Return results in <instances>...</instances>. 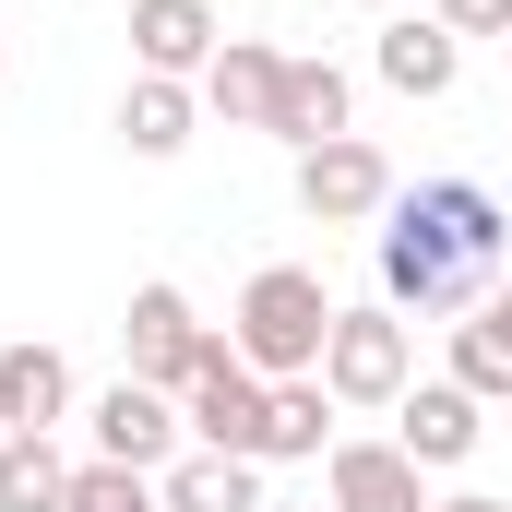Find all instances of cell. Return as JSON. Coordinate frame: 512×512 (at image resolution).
Segmentation results:
<instances>
[{
    "label": "cell",
    "mask_w": 512,
    "mask_h": 512,
    "mask_svg": "<svg viewBox=\"0 0 512 512\" xmlns=\"http://www.w3.org/2000/svg\"><path fill=\"white\" fill-rule=\"evenodd\" d=\"M274 84H286V48H262V36H227V48L203 60V84H191V96H203L215 120L262 131V120H274Z\"/></svg>",
    "instance_id": "obj_13"
},
{
    "label": "cell",
    "mask_w": 512,
    "mask_h": 512,
    "mask_svg": "<svg viewBox=\"0 0 512 512\" xmlns=\"http://www.w3.org/2000/svg\"><path fill=\"white\" fill-rule=\"evenodd\" d=\"M120 346H131V382H155V393H191V370H203V310L155 274V286H131V310H120Z\"/></svg>",
    "instance_id": "obj_6"
},
{
    "label": "cell",
    "mask_w": 512,
    "mask_h": 512,
    "mask_svg": "<svg viewBox=\"0 0 512 512\" xmlns=\"http://www.w3.org/2000/svg\"><path fill=\"white\" fill-rule=\"evenodd\" d=\"M274 143L286 155H310V143H334V131H358V84L334 72V60H286V84H274Z\"/></svg>",
    "instance_id": "obj_12"
},
{
    "label": "cell",
    "mask_w": 512,
    "mask_h": 512,
    "mask_svg": "<svg viewBox=\"0 0 512 512\" xmlns=\"http://www.w3.org/2000/svg\"><path fill=\"white\" fill-rule=\"evenodd\" d=\"M370 72H382L393 96H417V108H441V96L465 84V36H453L441 12H429V24L405 12V24H382V48H370Z\"/></svg>",
    "instance_id": "obj_11"
},
{
    "label": "cell",
    "mask_w": 512,
    "mask_h": 512,
    "mask_svg": "<svg viewBox=\"0 0 512 512\" xmlns=\"http://www.w3.org/2000/svg\"><path fill=\"white\" fill-rule=\"evenodd\" d=\"M155 501L167 512H262V465L251 453H179L155 477Z\"/></svg>",
    "instance_id": "obj_16"
},
{
    "label": "cell",
    "mask_w": 512,
    "mask_h": 512,
    "mask_svg": "<svg viewBox=\"0 0 512 512\" xmlns=\"http://www.w3.org/2000/svg\"><path fill=\"white\" fill-rule=\"evenodd\" d=\"M453 36H512V0H441Z\"/></svg>",
    "instance_id": "obj_21"
},
{
    "label": "cell",
    "mask_w": 512,
    "mask_h": 512,
    "mask_svg": "<svg viewBox=\"0 0 512 512\" xmlns=\"http://www.w3.org/2000/svg\"><path fill=\"white\" fill-rule=\"evenodd\" d=\"M441 382H465L477 405H512V322L465 310V322H453V370H441Z\"/></svg>",
    "instance_id": "obj_19"
},
{
    "label": "cell",
    "mask_w": 512,
    "mask_h": 512,
    "mask_svg": "<svg viewBox=\"0 0 512 512\" xmlns=\"http://www.w3.org/2000/svg\"><path fill=\"white\" fill-rule=\"evenodd\" d=\"M322 334H334V298H322V274H310V262H262L251 286H239L227 346L251 358L262 382H310V370H322Z\"/></svg>",
    "instance_id": "obj_2"
},
{
    "label": "cell",
    "mask_w": 512,
    "mask_h": 512,
    "mask_svg": "<svg viewBox=\"0 0 512 512\" xmlns=\"http://www.w3.org/2000/svg\"><path fill=\"white\" fill-rule=\"evenodd\" d=\"M417 382V334H405V310H334V334H322V393L334 405H405Z\"/></svg>",
    "instance_id": "obj_3"
},
{
    "label": "cell",
    "mask_w": 512,
    "mask_h": 512,
    "mask_svg": "<svg viewBox=\"0 0 512 512\" xmlns=\"http://www.w3.org/2000/svg\"><path fill=\"white\" fill-rule=\"evenodd\" d=\"M72 417V358L60 346H0V429H60Z\"/></svg>",
    "instance_id": "obj_14"
},
{
    "label": "cell",
    "mask_w": 512,
    "mask_h": 512,
    "mask_svg": "<svg viewBox=\"0 0 512 512\" xmlns=\"http://www.w3.org/2000/svg\"><path fill=\"white\" fill-rule=\"evenodd\" d=\"M322 453H334V393H322V370H310V382H274L262 465H322Z\"/></svg>",
    "instance_id": "obj_17"
},
{
    "label": "cell",
    "mask_w": 512,
    "mask_h": 512,
    "mask_svg": "<svg viewBox=\"0 0 512 512\" xmlns=\"http://www.w3.org/2000/svg\"><path fill=\"white\" fill-rule=\"evenodd\" d=\"M0 512H72V465L48 429H0Z\"/></svg>",
    "instance_id": "obj_18"
},
{
    "label": "cell",
    "mask_w": 512,
    "mask_h": 512,
    "mask_svg": "<svg viewBox=\"0 0 512 512\" xmlns=\"http://www.w3.org/2000/svg\"><path fill=\"white\" fill-rule=\"evenodd\" d=\"M84 429H96V465H131V477H167V465H179V429H191V417H179V393H155V382H108L96 393V417H84Z\"/></svg>",
    "instance_id": "obj_7"
},
{
    "label": "cell",
    "mask_w": 512,
    "mask_h": 512,
    "mask_svg": "<svg viewBox=\"0 0 512 512\" xmlns=\"http://www.w3.org/2000/svg\"><path fill=\"white\" fill-rule=\"evenodd\" d=\"M501 203H489V179H417V191H393L382 227H370V262H382V310L405 322H441V310H477L489 286H501Z\"/></svg>",
    "instance_id": "obj_1"
},
{
    "label": "cell",
    "mask_w": 512,
    "mask_h": 512,
    "mask_svg": "<svg viewBox=\"0 0 512 512\" xmlns=\"http://www.w3.org/2000/svg\"><path fill=\"white\" fill-rule=\"evenodd\" d=\"M382 203H393V155L370 131H334V143L298 155V215L310 227H382Z\"/></svg>",
    "instance_id": "obj_5"
},
{
    "label": "cell",
    "mask_w": 512,
    "mask_h": 512,
    "mask_svg": "<svg viewBox=\"0 0 512 512\" xmlns=\"http://www.w3.org/2000/svg\"><path fill=\"white\" fill-rule=\"evenodd\" d=\"M262 512H310V501H262Z\"/></svg>",
    "instance_id": "obj_24"
},
{
    "label": "cell",
    "mask_w": 512,
    "mask_h": 512,
    "mask_svg": "<svg viewBox=\"0 0 512 512\" xmlns=\"http://www.w3.org/2000/svg\"><path fill=\"white\" fill-rule=\"evenodd\" d=\"M179 417H191V441H203V453H251V465H262V417H274V382H262L251 358L215 334V346H203V370H191V393H179Z\"/></svg>",
    "instance_id": "obj_4"
},
{
    "label": "cell",
    "mask_w": 512,
    "mask_h": 512,
    "mask_svg": "<svg viewBox=\"0 0 512 512\" xmlns=\"http://www.w3.org/2000/svg\"><path fill=\"white\" fill-rule=\"evenodd\" d=\"M191 131H203V96H191V84H167V72H131V96H120V143L143 155V167H167Z\"/></svg>",
    "instance_id": "obj_15"
},
{
    "label": "cell",
    "mask_w": 512,
    "mask_h": 512,
    "mask_svg": "<svg viewBox=\"0 0 512 512\" xmlns=\"http://www.w3.org/2000/svg\"><path fill=\"white\" fill-rule=\"evenodd\" d=\"M322 501L334 512H429V465L405 441H334L322 453Z\"/></svg>",
    "instance_id": "obj_8"
},
{
    "label": "cell",
    "mask_w": 512,
    "mask_h": 512,
    "mask_svg": "<svg viewBox=\"0 0 512 512\" xmlns=\"http://www.w3.org/2000/svg\"><path fill=\"white\" fill-rule=\"evenodd\" d=\"M429 512H512V501H489V489H453V501H429Z\"/></svg>",
    "instance_id": "obj_22"
},
{
    "label": "cell",
    "mask_w": 512,
    "mask_h": 512,
    "mask_svg": "<svg viewBox=\"0 0 512 512\" xmlns=\"http://www.w3.org/2000/svg\"><path fill=\"white\" fill-rule=\"evenodd\" d=\"M477 310H489V322H512V274H501V286H489V298H477Z\"/></svg>",
    "instance_id": "obj_23"
},
{
    "label": "cell",
    "mask_w": 512,
    "mask_h": 512,
    "mask_svg": "<svg viewBox=\"0 0 512 512\" xmlns=\"http://www.w3.org/2000/svg\"><path fill=\"white\" fill-rule=\"evenodd\" d=\"M393 441H405V453L441 477V465H465V453L489 441V405H477L465 382H405V405H393Z\"/></svg>",
    "instance_id": "obj_9"
},
{
    "label": "cell",
    "mask_w": 512,
    "mask_h": 512,
    "mask_svg": "<svg viewBox=\"0 0 512 512\" xmlns=\"http://www.w3.org/2000/svg\"><path fill=\"white\" fill-rule=\"evenodd\" d=\"M501 48H512V36H501Z\"/></svg>",
    "instance_id": "obj_26"
},
{
    "label": "cell",
    "mask_w": 512,
    "mask_h": 512,
    "mask_svg": "<svg viewBox=\"0 0 512 512\" xmlns=\"http://www.w3.org/2000/svg\"><path fill=\"white\" fill-rule=\"evenodd\" d=\"M215 48H227L215 0H131V60H143V72L203 84V60H215Z\"/></svg>",
    "instance_id": "obj_10"
},
{
    "label": "cell",
    "mask_w": 512,
    "mask_h": 512,
    "mask_svg": "<svg viewBox=\"0 0 512 512\" xmlns=\"http://www.w3.org/2000/svg\"><path fill=\"white\" fill-rule=\"evenodd\" d=\"M143 512H167V501H143Z\"/></svg>",
    "instance_id": "obj_25"
},
{
    "label": "cell",
    "mask_w": 512,
    "mask_h": 512,
    "mask_svg": "<svg viewBox=\"0 0 512 512\" xmlns=\"http://www.w3.org/2000/svg\"><path fill=\"white\" fill-rule=\"evenodd\" d=\"M155 501V477H131V465H72V512H143Z\"/></svg>",
    "instance_id": "obj_20"
}]
</instances>
